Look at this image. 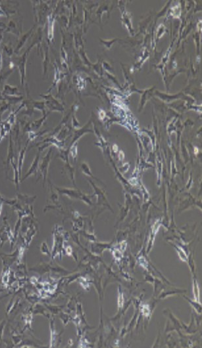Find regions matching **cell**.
<instances>
[{
  "mask_svg": "<svg viewBox=\"0 0 202 348\" xmlns=\"http://www.w3.org/2000/svg\"><path fill=\"white\" fill-rule=\"evenodd\" d=\"M50 155H51V152L50 151V152H47L46 155L42 158V160L40 161V163H39V168L38 169H39L42 178L43 179V181H44V183H43V185H44L46 181L48 167H49V164H50V159H51Z\"/></svg>",
  "mask_w": 202,
  "mask_h": 348,
  "instance_id": "1",
  "label": "cell"
},
{
  "mask_svg": "<svg viewBox=\"0 0 202 348\" xmlns=\"http://www.w3.org/2000/svg\"><path fill=\"white\" fill-rule=\"evenodd\" d=\"M40 152H38V153L36 155L33 162H32L31 165H30V167L29 168L27 173L23 177V178L21 180L20 182H22L23 181L29 178L30 176L36 175L39 168V163L40 161Z\"/></svg>",
  "mask_w": 202,
  "mask_h": 348,
  "instance_id": "2",
  "label": "cell"
},
{
  "mask_svg": "<svg viewBox=\"0 0 202 348\" xmlns=\"http://www.w3.org/2000/svg\"><path fill=\"white\" fill-rule=\"evenodd\" d=\"M12 125L7 120L3 122H0V143L3 141L5 136L9 133Z\"/></svg>",
  "mask_w": 202,
  "mask_h": 348,
  "instance_id": "3",
  "label": "cell"
},
{
  "mask_svg": "<svg viewBox=\"0 0 202 348\" xmlns=\"http://www.w3.org/2000/svg\"><path fill=\"white\" fill-rule=\"evenodd\" d=\"M27 148V145L20 150L19 156H18V158H17V166H18V170H19L20 181H21V171L23 166V163L24 161V157H25Z\"/></svg>",
  "mask_w": 202,
  "mask_h": 348,
  "instance_id": "4",
  "label": "cell"
},
{
  "mask_svg": "<svg viewBox=\"0 0 202 348\" xmlns=\"http://www.w3.org/2000/svg\"><path fill=\"white\" fill-rule=\"evenodd\" d=\"M53 24H54V19L53 18L50 16L48 17V33H47V36H48V38L50 39V40H52L53 37Z\"/></svg>",
  "mask_w": 202,
  "mask_h": 348,
  "instance_id": "5",
  "label": "cell"
},
{
  "mask_svg": "<svg viewBox=\"0 0 202 348\" xmlns=\"http://www.w3.org/2000/svg\"><path fill=\"white\" fill-rule=\"evenodd\" d=\"M3 203L0 200V215H1L2 211V209H3Z\"/></svg>",
  "mask_w": 202,
  "mask_h": 348,
  "instance_id": "6",
  "label": "cell"
},
{
  "mask_svg": "<svg viewBox=\"0 0 202 348\" xmlns=\"http://www.w3.org/2000/svg\"><path fill=\"white\" fill-rule=\"evenodd\" d=\"M2 57L1 54H0V70L2 69Z\"/></svg>",
  "mask_w": 202,
  "mask_h": 348,
  "instance_id": "7",
  "label": "cell"
},
{
  "mask_svg": "<svg viewBox=\"0 0 202 348\" xmlns=\"http://www.w3.org/2000/svg\"><path fill=\"white\" fill-rule=\"evenodd\" d=\"M4 15H5V13H4L1 7H0V16H4Z\"/></svg>",
  "mask_w": 202,
  "mask_h": 348,
  "instance_id": "8",
  "label": "cell"
}]
</instances>
